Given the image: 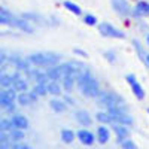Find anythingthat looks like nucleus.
<instances>
[{
	"instance_id": "obj_10",
	"label": "nucleus",
	"mask_w": 149,
	"mask_h": 149,
	"mask_svg": "<svg viewBox=\"0 0 149 149\" xmlns=\"http://www.w3.org/2000/svg\"><path fill=\"white\" fill-rule=\"evenodd\" d=\"M10 124H12V127H14L15 130H21L24 131L26 128H29V119L24 116V115H14L10 118Z\"/></svg>"
},
{
	"instance_id": "obj_18",
	"label": "nucleus",
	"mask_w": 149,
	"mask_h": 149,
	"mask_svg": "<svg viewBox=\"0 0 149 149\" xmlns=\"http://www.w3.org/2000/svg\"><path fill=\"white\" fill-rule=\"evenodd\" d=\"M49 106H51V109L54 112H57V113H61V112L66 110V103L63 100H58V98H52V100L49 102Z\"/></svg>"
},
{
	"instance_id": "obj_15",
	"label": "nucleus",
	"mask_w": 149,
	"mask_h": 149,
	"mask_svg": "<svg viewBox=\"0 0 149 149\" xmlns=\"http://www.w3.org/2000/svg\"><path fill=\"white\" fill-rule=\"evenodd\" d=\"M12 88L15 91H21V93H27V88H29V84L26 79L19 78L18 74L14 76V84H12Z\"/></svg>"
},
{
	"instance_id": "obj_25",
	"label": "nucleus",
	"mask_w": 149,
	"mask_h": 149,
	"mask_svg": "<svg viewBox=\"0 0 149 149\" xmlns=\"http://www.w3.org/2000/svg\"><path fill=\"white\" fill-rule=\"evenodd\" d=\"M10 128H12L10 121H8V119H2V121H0V133L8 131V130H10Z\"/></svg>"
},
{
	"instance_id": "obj_1",
	"label": "nucleus",
	"mask_w": 149,
	"mask_h": 149,
	"mask_svg": "<svg viewBox=\"0 0 149 149\" xmlns=\"http://www.w3.org/2000/svg\"><path fill=\"white\" fill-rule=\"evenodd\" d=\"M97 103L106 107V112L112 116H125L128 115V106L125 100L113 91H102L97 97Z\"/></svg>"
},
{
	"instance_id": "obj_12",
	"label": "nucleus",
	"mask_w": 149,
	"mask_h": 149,
	"mask_svg": "<svg viewBox=\"0 0 149 149\" xmlns=\"http://www.w3.org/2000/svg\"><path fill=\"white\" fill-rule=\"evenodd\" d=\"M113 131H115V134H116L119 143L128 140V137H130V130H128L125 125H113Z\"/></svg>"
},
{
	"instance_id": "obj_9",
	"label": "nucleus",
	"mask_w": 149,
	"mask_h": 149,
	"mask_svg": "<svg viewBox=\"0 0 149 149\" xmlns=\"http://www.w3.org/2000/svg\"><path fill=\"white\" fill-rule=\"evenodd\" d=\"M78 139H79V142L82 143V145H86V146H91L94 142H95V136L90 131V130H86V128H84V130H79L78 131Z\"/></svg>"
},
{
	"instance_id": "obj_22",
	"label": "nucleus",
	"mask_w": 149,
	"mask_h": 149,
	"mask_svg": "<svg viewBox=\"0 0 149 149\" xmlns=\"http://www.w3.org/2000/svg\"><path fill=\"white\" fill-rule=\"evenodd\" d=\"M31 93H33L36 97H42V95H45V94L48 93V90H46V85H45V84H36Z\"/></svg>"
},
{
	"instance_id": "obj_29",
	"label": "nucleus",
	"mask_w": 149,
	"mask_h": 149,
	"mask_svg": "<svg viewBox=\"0 0 149 149\" xmlns=\"http://www.w3.org/2000/svg\"><path fill=\"white\" fill-rule=\"evenodd\" d=\"M73 52H74V54H78V55H81V57H86V55H88V54L84 51V49H79V48H74V49H73Z\"/></svg>"
},
{
	"instance_id": "obj_3",
	"label": "nucleus",
	"mask_w": 149,
	"mask_h": 149,
	"mask_svg": "<svg viewBox=\"0 0 149 149\" xmlns=\"http://www.w3.org/2000/svg\"><path fill=\"white\" fill-rule=\"evenodd\" d=\"M31 64L39 67H54L58 66L61 61V55L57 52H34L27 58Z\"/></svg>"
},
{
	"instance_id": "obj_16",
	"label": "nucleus",
	"mask_w": 149,
	"mask_h": 149,
	"mask_svg": "<svg viewBox=\"0 0 149 149\" xmlns=\"http://www.w3.org/2000/svg\"><path fill=\"white\" fill-rule=\"evenodd\" d=\"M109 139H110V131L106 127H103V125L98 127L97 128V140H98V143L104 145V143L109 142Z\"/></svg>"
},
{
	"instance_id": "obj_27",
	"label": "nucleus",
	"mask_w": 149,
	"mask_h": 149,
	"mask_svg": "<svg viewBox=\"0 0 149 149\" xmlns=\"http://www.w3.org/2000/svg\"><path fill=\"white\" fill-rule=\"evenodd\" d=\"M104 58L109 61V63H115V60H116V55H115V52L113 51H104Z\"/></svg>"
},
{
	"instance_id": "obj_26",
	"label": "nucleus",
	"mask_w": 149,
	"mask_h": 149,
	"mask_svg": "<svg viewBox=\"0 0 149 149\" xmlns=\"http://www.w3.org/2000/svg\"><path fill=\"white\" fill-rule=\"evenodd\" d=\"M10 139L12 140H17V142L18 140H22L24 139V133L21 130H14V131L10 133Z\"/></svg>"
},
{
	"instance_id": "obj_17",
	"label": "nucleus",
	"mask_w": 149,
	"mask_h": 149,
	"mask_svg": "<svg viewBox=\"0 0 149 149\" xmlns=\"http://www.w3.org/2000/svg\"><path fill=\"white\" fill-rule=\"evenodd\" d=\"M133 48H134L136 54L139 55V58H140L142 61H145V63H146V57H148V54H146V51H145L143 45H142L137 39H134V40H133Z\"/></svg>"
},
{
	"instance_id": "obj_23",
	"label": "nucleus",
	"mask_w": 149,
	"mask_h": 149,
	"mask_svg": "<svg viewBox=\"0 0 149 149\" xmlns=\"http://www.w3.org/2000/svg\"><path fill=\"white\" fill-rule=\"evenodd\" d=\"M14 84V76H9V74H0V85L2 86H10Z\"/></svg>"
},
{
	"instance_id": "obj_14",
	"label": "nucleus",
	"mask_w": 149,
	"mask_h": 149,
	"mask_svg": "<svg viewBox=\"0 0 149 149\" xmlns=\"http://www.w3.org/2000/svg\"><path fill=\"white\" fill-rule=\"evenodd\" d=\"M17 98H18V103L21 106H30L31 103H34L37 100V97L33 93H21Z\"/></svg>"
},
{
	"instance_id": "obj_7",
	"label": "nucleus",
	"mask_w": 149,
	"mask_h": 149,
	"mask_svg": "<svg viewBox=\"0 0 149 149\" xmlns=\"http://www.w3.org/2000/svg\"><path fill=\"white\" fill-rule=\"evenodd\" d=\"M134 18H143V17H149V2H145V0H140V2L134 6L133 14Z\"/></svg>"
},
{
	"instance_id": "obj_30",
	"label": "nucleus",
	"mask_w": 149,
	"mask_h": 149,
	"mask_svg": "<svg viewBox=\"0 0 149 149\" xmlns=\"http://www.w3.org/2000/svg\"><path fill=\"white\" fill-rule=\"evenodd\" d=\"M12 149H31L29 145H24V143H19V145H15Z\"/></svg>"
},
{
	"instance_id": "obj_32",
	"label": "nucleus",
	"mask_w": 149,
	"mask_h": 149,
	"mask_svg": "<svg viewBox=\"0 0 149 149\" xmlns=\"http://www.w3.org/2000/svg\"><path fill=\"white\" fill-rule=\"evenodd\" d=\"M146 43H148V45H149V33H148V34H146Z\"/></svg>"
},
{
	"instance_id": "obj_8",
	"label": "nucleus",
	"mask_w": 149,
	"mask_h": 149,
	"mask_svg": "<svg viewBox=\"0 0 149 149\" xmlns=\"http://www.w3.org/2000/svg\"><path fill=\"white\" fill-rule=\"evenodd\" d=\"M46 76H48V79H51L54 82L63 79V76H64V64H58V66H54V67H49L48 72H46Z\"/></svg>"
},
{
	"instance_id": "obj_13",
	"label": "nucleus",
	"mask_w": 149,
	"mask_h": 149,
	"mask_svg": "<svg viewBox=\"0 0 149 149\" xmlns=\"http://www.w3.org/2000/svg\"><path fill=\"white\" fill-rule=\"evenodd\" d=\"M95 119L98 122H103V124H113V125H118L116 116H112L110 113H107V112H97Z\"/></svg>"
},
{
	"instance_id": "obj_21",
	"label": "nucleus",
	"mask_w": 149,
	"mask_h": 149,
	"mask_svg": "<svg viewBox=\"0 0 149 149\" xmlns=\"http://www.w3.org/2000/svg\"><path fill=\"white\" fill-rule=\"evenodd\" d=\"M61 140L64 143H72L74 140V133L72 130H61Z\"/></svg>"
},
{
	"instance_id": "obj_31",
	"label": "nucleus",
	"mask_w": 149,
	"mask_h": 149,
	"mask_svg": "<svg viewBox=\"0 0 149 149\" xmlns=\"http://www.w3.org/2000/svg\"><path fill=\"white\" fill-rule=\"evenodd\" d=\"M64 100H66V102H67L69 104H74V102L72 100V98H70V97H64Z\"/></svg>"
},
{
	"instance_id": "obj_20",
	"label": "nucleus",
	"mask_w": 149,
	"mask_h": 149,
	"mask_svg": "<svg viewBox=\"0 0 149 149\" xmlns=\"http://www.w3.org/2000/svg\"><path fill=\"white\" fill-rule=\"evenodd\" d=\"M46 90H48V93H51V94H54V95L61 94V86L58 85V82H54V81H51L49 84H46Z\"/></svg>"
},
{
	"instance_id": "obj_33",
	"label": "nucleus",
	"mask_w": 149,
	"mask_h": 149,
	"mask_svg": "<svg viewBox=\"0 0 149 149\" xmlns=\"http://www.w3.org/2000/svg\"><path fill=\"white\" fill-rule=\"evenodd\" d=\"M146 64H148V67H149V54H148V57H146Z\"/></svg>"
},
{
	"instance_id": "obj_2",
	"label": "nucleus",
	"mask_w": 149,
	"mask_h": 149,
	"mask_svg": "<svg viewBox=\"0 0 149 149\" xmlns=\"http://www.w3.org/2000/svg\"><path fill=\"white\" fill-rule=\"evenodd\" d=\"M76 84H78L79 91L84 95H86V97L97 98L98 95H100V93H102L100 85H98L97 79L94 78V74L90 70H85V72L79 73L78 78H76Z\"/></svg>"
},
{
	"instance_id": "obj_6",
	"label": "nucleus",
	"mask_w": 149,
	"mask_h": 149,
	"mask_svg": "<svg viewBox=\"0 0 149 149\" xmlns=\"http://www.w3.org/2000/svg\"><path fill=\"white\" fill-rule=\"evenodd\" d=\"M125 79H127V82L130 84V86H131V91H133V94L139 98V100H143L145 98V90L142 88V85L139 84V81L136 79V76L134 74H127L125 76Z\"/></svg>"
},
{
	"instance_id": "obj_5",
	"label": "nucleus",
	"mask_w": 149,
	"mask_h": 149,
	"mask_svg": "<svg viewBox=\"0 0 149 149\" xmlns=\"http://www.w3.org/2000/svg\"><path fill=\"white\" fill-rule=\"evenodd\" d=\"M110 3H112L113 10L116 14H119L121 17H130L133 14L128 0H110Z\"/></svg>"
},
{
	"instance_id": "obj_28",
	"label": "nucleus",
	"mask_w": 149,
	"mask_h": 149,
	"mask_svg": "<svg viewBox=\"0 0 149 149\" xmlns=\"http://www.w3.org/2000/svg\"><path fill=\"white\" fill-rule=\"evenodd\" d=\"M121 145H122V149H137L136 145H134V142H131V140H125V142H122Z\"/></svg>"
},
{
	"instance_id": "obj_19",
	"label": "nucleus",
	"mask_w": 149,
	"mask_h": 149,
	"mask_svg": "<svg viewBox=\"0 0 149 149\" xmlns=\"http://www.w3.org/2000/svg\"><path fill=\"white\" fill-rule=\"evenodd\" d=\"M63 6L67 9V10H70L72 14H74V15H81L82 14V10H81V8L76 5V3H73V2H70V0H64L63 2Z\"/></svg>"
},
{
	"instance_id": "obj_24",
	"label": "nucleus",
	"mask_w": 149,
	"mask_h": 149,
	"mask_svg": "<svg viewBox=\"0 0 149 149\" xmlns=\"http://www.w3.org/2000/svg\"><path fill=\"white\" fill-rule=\"evenodd\" d=\"M84 22L86 24V26H95V24H97V18L94 15H91V14H86L84 17Z\"/></svg>"
},
{
	"instance_id": "obj_34",
	"label": "nucleus",
	"mask_w": 149,
	"mask_h": 149,
	"mask_svg": "<svg viewBox=\"0 0 149 149\" xmlns=\"http://www.w3.org/2000/svg\"><path fill=\"white\" fill-rule=\"evenodd\" d=\"M148 113H149V109H148Z\"/></svg>"
},
{
	"instance_id": "obj_4",
	"label": "nucleus",
	"mask_w": 149,
	"mask_h": 149,
	"mask_svg": "<svg viewBox=\"0 0 149 149\" xmlns=\"http://www.w3.org/2000/svg\"><path fill=\"white\" fill-rule=\"evenodd\" d=\"M98 31H100V34L106 37H113V39H124L125 37V33L110 22H100L98 24Z\"/></svg>"
},
{
	"instance_id": "obj_11",
	"label": "nucleus",
	"mask_w": 149,
	"mask_h": 149,
	"mask_svg": "<svg viewBox=\"0 0 149 149\" xmlns=\"http://www.w3.org/2000/svg\"><path fill=\"white\" fill-rule=\"evenodd\" d=\"M74 118H76V121L81 124V125H84V127L91 125V122H93L90 113L86 110H76V112H74Z\"/></svg>"
}]
</instances>
